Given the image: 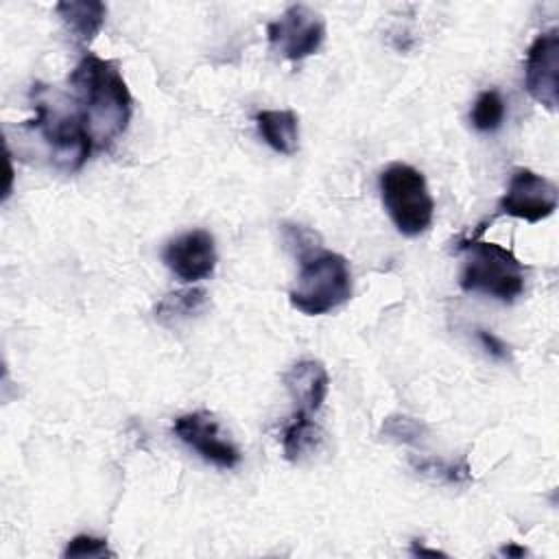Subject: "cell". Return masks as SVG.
I'll return each mask as SVG.
<instances>
[{
  "label": "cell",
  "mask_w": 559,
  "mask_h": 559,
  "mask_svg": "<svg viewBox=\"0 0 559 559\" xmlns=\"http://www.w3.org/2000/svg\"><path fill=\"white\" fill-rule=\"evenodd\" d=\"M500 555H504V557H524V555H526V548L515 546V544H507V546L500 550Z\"/></svg>",
  "instance_id": "cell-23"
},
{
  "label": "cell",
  "mask_w": 559,
  "mask_h": 559,
  "mask_svg": "<svg viewBox=\"0 0 559 559\" xmlns=\"http://www.w3.org/2000/svg\"><path fill=\"white\" fill-rule=\"evenodd\" d=\"M504 111L507 105L500 96L498 90H485L476 96L472 111H469V120L472 127L480 133H493L496 129H500L502 120H504Z\"/></svg>",
  "instance_id": "cell-17"
},
{
  "label": "cell",
  "mask_w": 559,
  "mask_h": 559,
  "mask_svg": "<svg viewBox=\"0 0 559 559\" xmlns=\"http://www.w3.org/2000/svg\"><path fill=\"white\" fill-rule=\"evenodd\" d=\"M524 87L533 100L550 111L559 105V31L539 33L526 50Z\"/></svg>",
  "instance_id": "cell-9"
},
{
  "label": "cell",
  "mask_w": 559,
  "mask_h": 559,
  "mask_svg": "<svg viewBox=\"0 0 559 559\" xmlns=\"http://www.w3.org/2000/svg\"><path fill=\"white\" fill-rule=\"evenodd\" d=\"M207 306V290L192 286V288H179L175 293H168L155 304V319L166 325L175 328L181 321H188L190 317L199 314Z\"/></svg>",
  "instance_id": "cell-14"
},
{
  "label": "cell",
  "mask_w": 559,
  "mask_h": 559,
  "mask_svg": "<svg viewBox=\"0 0 559 559\" xmlns=\"http://www.w3.org/2000/svg\"><path fill=\"white\" fill-rule=\"evenodd\" d=\"M63 557H116V552L109 550L107 539L103 537L76 535L68 542Z\"/></svg>",
  "instance_id": "cell-19"
},
{
  "label": "cell",
  "mask_w": 559,
  "mask_h": 559,
  "mask_svg": "<svg viewBox=\"0 0 559 559\" xmlns=\"http://www.w3.org/2000/svg\"><path fill=\"white\" fill-rule=\"evenodd\" d=\"M411 467L432 480L448 483V485H465L472 480V469L467 465V459L461 461H443V459H430V456H411Z\"/></svg>",
  "instance_id": "cell-16"
},
{
  "label": "cell",
  "mask_w": 559,
  "mask_h": 559,
  "mask_svg": "<svg viewBox=\"0 0 559 559\" xmlns=\"http://www.w3.org/2000/svg\"><path fill=\"white\" fill-rule=\"evenodd\" d=\"M162 260L181 282L205 280L218 260L214 236L205 229H190L166 242Z\"/></svg>",
  "instance_id": "cell-10"
},
{
  "label": "cell",
  "mask_w": 559,
  "mask_h": 559,
  "mask_svg": "<svg viewBox=\"0 0 559 559\" xmlns=\"http://www.w3.org/2000/svg\"><path fill=\"white\" fill-rule=\"evenodd\" d=\"M557 186L550 179L528 168H518L498 201V210L526 223H539L557 210Z\"/></svg>",
  "instance_id": "cell-8"
},
{
  "label": "cell",
  "mask_w": 559,
  "mask_h": 559,
  "mask_svg": "<svg viewBox=\"0 0 559 559\" xmlns=\"http://www.w3.org/2000/svg\"><path fill=\"white\" fill-rule=\"evenodd\" d=\"M415 555H430V557H445V552H441V550H437V548H426V546H421V544H417V542H413V548H411Z\"/></svg>",
  "instance_id": "cell-22"
},
{
  "label": "cell",
  "mask_w": 559,
  "mask_h": 559,
  "mask_svg": "<svg viewBox=\"0 0 559 559\" xmlns=\"http://www.w3.org/2000/svg\"><path fill=\"white\" fill-rule=\"evenodd\" d=\"M459 249L463 253L459 286L465 293L487 295L504 304L522 295L526 271L513 251L485 240H465Z\"/></svg>",
  "instance_id": "cell-2"
},
{
  "label": "cell",
  "mask_w": 559,
  "mask_h": 559,
  "mask_svg": "<svg viewBox=\"0 0 559 559\" xmlns=\"http://www.w3.org/2000/svg\"><path fill=\"white\" fill-rule=\"evenodd\" d=\"M428 435V426L411 415H389L380 426V437L395 443H419Z\"/></svg>",
  "instance_id": "cell-18"
},
{
  "label": "cell",
  "mask_w": 559,
  "mask_h": 559,
  "mask_svg": "<svg viewBox=\"0 0 559 559\" xmlns=\"http://www.w3.org/2000/svg\"><path fill=\"white\" fill-rule=\"evenodd\" d=\"M33 94H37V98L33 105L35 118L31 122L41 133L44 142L48 144L55 166L66 173L79 170L85 164V159L90 157L94 142L87 133V127H85L76 105H74V109H66L63 107L66 103L57 100L55 94L50 98V92L44 90L41 85H37V90H33Z\"/></svg>",
  "instance_id": "cell-3"
},
{
  "label": "cell",
  "mask_w": 559,
  "mask_h": 559,
  "mask_svg": "<svg viewBox=\"0 0 559 559\" xmlns=\"http://www.w3.org/2000/svg\"><path fill=\"white\" fill-rule=\"evenodd\" d=\"M284 236H286V242L288 247H295L297 249V255L299 260H308L312 258L314 253H319V245H314V240H319V236L301 225H284Z\"/></svg>",
  "instance_id": "cell-20"
},
{
  "label": "cell",
  "mask_w": 559,
  "mask_h": 559,
  "mask_svg": "<svg viewBox=\"0 0 559 559\" xmlns=\"http://www.w3.org/2000/svg\"><path fill=\"white\" fill-rule=\"evenodd\" d=\"M269 44L290 61L314 55L325 39V20L306 4L288 7L266 26Z\"/></svg>",
  "instance_id": "cell-6"
},
{
  "label": "cell",
  "mask_w": 559,
  "mask_h": 559,
  "mask_svg": "<svg viewBox=\"0 0 559 559\" xmlns=\"http://www.w3.org/2000/svg\"><path fill=\"white\" fill-rule=\"evenodd\" d=\"M282 380L295 402L297 413L312 415L323 406L330 389V376L323 362L312 358L297 360L293 367H288Z\"/></svg>",
  "instance_id": "cell-11"
},
{
  "label": "cell",
  "mask_w": 559,
  "mask_h": 559,
  "mask_svg": "<svg viewBox=\"0 0 559 559\" xmlns=\"http://www.w3.org/2000/svg\"><path fill=\"white\" fill-rule=\"evenodd\" d=\"M476 336H478L480 345L485 347V352H487L489 356H493V358H498V360H509V358H511L509 345H507L502 338H498L493 332H489V330H476Z\"/></svg>",
  "instance_id": "cell-21"
},
{
  "label": "cell",
  "mask_w": 559,
  "mask_h": 559,
  "mask_svg": "<svg viewBox=\"0 0 559 559\" xmlns=\"http://www.w3.org/2000/svg\"><path fill=\"white\" fill-rule=\"evenodd\" d=\"M382 205L404 236L424 234L435 218V199L424 175L404 162H393L380 173Z\"/></svg>",
  "instance_id": "cell-5"
},
{
  "label": "cell",
  "mask_w": 559,
  "mask_h": 559,
  "mask_svg": "<svg viewBox=\"0 0 559 559\" xmlns=\"http://www.w3.org/2000/svg\"><path fill=\"white\" fill-rule=\"evenodd\" d=\"M323 439L321 426L312 419V415L295 413V417L284 426L282 448L284 456L293 463L301 461L306 454L314 452Z\"/></svg>",
  "instance_id": "cell-15"
},
{
  "label": "cell",
  "mask_w": 559,
  "mask_h": 559,
  "mask_svg": "<svg viewBox=\"0 0 559 559\" xmlns=\"http://www.w3.org/2000/svg\"><path fill=\"white\" fill-rule=\"evenodd\" d=\"M173 432L203 461L221 469H231L242 459L234 441L227 439V435L221 430L218 419L207 411H194L177 417L173 424Z\"/></svg>",
  "instance_id": "cell-7"
},
{
  "label": "cell",
  "mask_w": 559,
  "mask_h": 559,
  "mask_svg": "<svg viewBox=\"0 0 559 559\" xmlns=\"http://www.w3.org/2000/svg\"><path fill=\"white\" fill-rule=\"evenodd\" d=\"M74 105L96 148L109 146L129 127L133 98L118 66L92 52L70 74Z\"/></svg>",
  "instance_id": "cell-1"
},
{
  "label": "cell",
  "mask_w": 559,
  "mask_h": 559,
  "mask_svg": "<svg viewBox=\"0 0 559 559\" xmlns=\"http://www.w3.org/2000/svg\"><path fill=\"white\" fill-rule=\"evenodd\" d=\"M352 297L349 264L341 253L319 251L301 262L288 301L295 310L317 317L343 306Z\"/></svg>",
  "instance_id": "cell-4"
},
{
  "label": "cell",
  "mask_w": 559,
  "mask_h": 559,
  "mask_svg": "<svg viewBox=\"0 0 559 559\" xmlns=\"http://www.w3.org/2000/svg\"><path fill=\"white\" fill-rule=\"evenodd\" d=\"M262 140L282 155H293L299 146V124L290 109H262L255 114Z\"/></svg>",
  "instance_id": "cell-13"
},
{
  "label": "cell",
  "mask_w": 559,
  "mask_h": 559,
  "mask_svg": "<svg viewBox=\"0 0 559 559\" xmlns=\"http://www.w3.org/2000/svg\"><path fill=\"white\" fill-rule=\"evenodd\" d=\"M57 15L79 44H90L103 28L107 7L98 0H61L55 4Z\"/></svg>",
  "instance_id": "cell-12"
}]
</instances>
